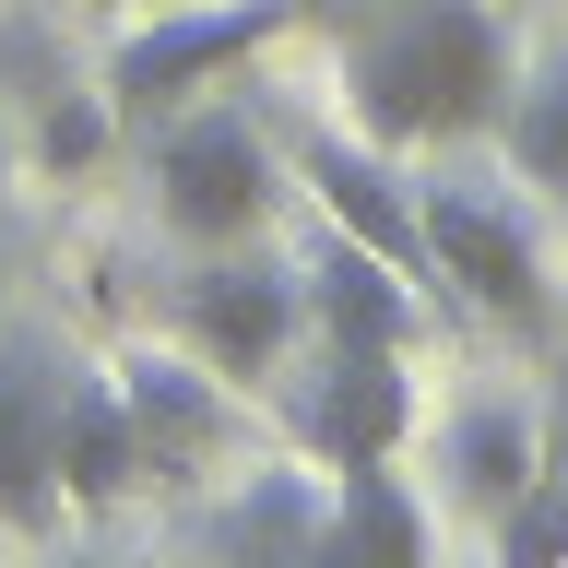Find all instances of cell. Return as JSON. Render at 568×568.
Instances as JSON below:
<instances>
[{"label":"cell","instance_id":"obj_1","mask_svg":"<svg viewBox=\"0 0 568 568\" xmlns=\"http://www.w3.org/2000/svg\"><path fill=\"white\" fill-rule=\"evenodd\" d=\"M296 36L332 48L355 142L379 154H450L497 142L509 106V24L486 0H296Z\"/></svg>","mask_w":568,"mask_h":568},{"label":"cell","instance_id":"obj_4","mask_svg":"<svg viewBox=\"0 0 568 568\" xmlns=\"http://www.w3.org/2000/svg\"><path fill=\"white\" fill-rule=\"evenodd\" d=\"M284 202L273 154H261V131H248L237 106H178V119H154V213H166V237L190 248H237L261 237Z\"/></svg>","mask_w":568,"mask_h":568},{"label":"cell","instance_id":"obj_8","mask_svg":"<svg viewBox=\"0 0 568 568\" xmlns=\"http://www.w3.org/2000/svg\"><path fill=\"white\" fill-rule=\"evenodd\" d=\"M106 379H119V403H131L142 486H178V474H202V462L237 438V403L202 379V355H190V344H119V355H106Z\"/></svg>","mask_w":568,"mask_h":568},{"label":"cell","instance_id":"obj_13","mask_svg":"<svg viewBox=\"0 0 568 568\" xmlns=\"http://www.w3.org/2000/svg\"><path fill=\"white\" fill-rule=\"evenodd\" d=\"M0 60H12V95H24V119H36V154L48 166H95L106 154V71L83 83V71L48 48V24H0Z\"/></svg>","mask_w":568,"mask_h":568},{"label":"cell","instance_id":"obj_6","mask_svg":"<svg viewBox=\"0 0 568 568\" xmlns=\"http://www.w3.org/2000/svg\"><path fill=\"white\" fill-rule=\"evenodd\" d=\"M403 426H415V367L390 344H308V367L284 379V438H296L320 474L390 462Z\"/></svg>","mask_w":568,"mask_h":568},{"label":"cell","instance_id":"obj_2","mask_svg":"<svg viewBox=\"0 0 568 568\" xmlns=\"http://www.w3.org/2000/svg\"><path fill=\"white\" fill-rule=\"evenodd\" d=\"M415 225H426V284H450L462 308H486L497 332H521V344L557 332L545 248H532V225H521L509 190H486V178H426V190H415Z\"/></svg>","mask_w":568,"mask_h":568},{"label":"cell","instance_id":"obj_9","mask_svg":"<svg viewBox=\"0 0 568 568\" xmlns=\"http://www.w3.org/2000/svg\"><path fill=\"white\" fill-rule=\"evenodd\" d=\"M296 178L320 190V213L344 225V237H367L403 284H426V225H415V190L390 178L379 142H355V131H296Z\"/></svg>","mask_w":568,"mask_h":568},{"label":"cell","instance_id":"obj_17","mask_svg":"<svg viewBox=\"0 0 568 568\" xmlns=\"http://www.w3.org/2000/svg\"><path fill=\"white\" fill-rule=\"evenodd\" d=\"M486 545H497V568H568V438H545L521 497L486 521Z\"/></svg>","mask_w":568,"mask_h":568},{"label":"cell","instance_id":"obj_7","mask_svg":"<svg viewBox=\"0 0 568 568\" xmlns=\"http://www.w3.org/2000/svg\"><path fill=\"white\" fill-rule=\"evenodd\" d=\"M60 390L71 355L48 332H0V532H60Z\"/></svg>","mask_w":568,"mask_h":568},{"label":"cell","instance_id":"obj_5","mask_svg":"<svg viewBox=\"0 0 568 568\" xmlns=\"http://www.w3.org/2000/svg\"><path fill=\"white\" fill-rule=\"evenodd\" d=\"M166 320L213 379H273L308 332V296H296V261H261L237 237V248H190V273L166 284Z\"/></svg>","mask_w":568,"mask_h":568},{"label":"cell","instance_id":"obj_12","mask_svg":"<svg viewBox=\"0 0 568 568\" xmlns=\"http://www.w3.org/2000/svg\"><path fill=\"white\" fill-rule=\"evenodd\" d=\"M320 568H438V545H426V497L403 486L390 462L332 474V509H320Z\"/></svg>","mask_w":568,"mask_h":568},{"label":"cell","instance_id":"obj_3","mask_svg":"<svg viewBox=\"0 0 568 568\" xmlns=\"http://www.w3.org/2000/svg\"><path fill=\"white\" fill-rule=\"evenodd\" d=\"M273 36H296V0H202V12H154L142 36H119L106 60V119H178V106L225 95V71H248Z\"/></svg>","mask_w":568,"mask_h":568},{"label":"cell","instance_id":"obj_14","mask_svg":"<svg viewBox=\"0 0 568 568\" xmlns=\"http://www.w3.org/2000/svg\"><path fill=\"white\" fill-rule=\"evenodd\" d=\"M532 462H545V415L509 403V390H474V403L438 426V474H450V497L474 509V521H497V509L521 497Z\"/></svg>","mask_w":568,"mask_h":568},{"label":"cell","instance_id":"obj_10","mask_svg":"<svg viewBox=\"0 0 568 568\" xmlns=\"http://www.w3.org/2000/svg\"><path fill=\"white\" fill-rule=\"evenodd\" d=\"M296 296H308V344H390V355H415V284L390 273L367 237H332L296 261Z\"/></svg>","mask_w":568,"mask_h":568},{"label":"cell","instance_id":"obj_11","mask_svg":"<svg viewBox=\"0 0 568 568\" xmlns=\"http://www.w3.org/2000/svg\"><path fill=\"white\" fill-rule=\"evenodd\" d=\"M320 509H332V486L320 474H248L225 509L202 521V568H320Z\"/></svg>","mask_w":568,"mask_h":568},{"label":"cell","instance_id":"obj_15","mask_svg":"<svg viewBox=\"0 0 568 568\" xmlns=\"http://www.w3.org/2000/svg\"><path fill=\"white\" fill-rule=\"evenodd\" d=\"M142 486V438H131V403L106 367H71L60 390V509H119Z\"/></svg>","mask_w":568,"mask_h":568},{"label":"cell","instance_id":"obj_18","mask_svg":"<svg viewBox=\"0 0 568 568\" xmlns=\"http://www.w3.org/2000/svg\"><path fill=\"white\" fill-rule=\"evenodd\" d=\"M154 568H202V557H154Z\"/></svg>","mask_w":568,"mask_h":568},{"label":"cell","instance_id":"obj_16","mask_svg":"<svg viewBox=\"0 0 568 568\" xmlns=\"http://www.w3.org/2000/svg\"><path fill=\"white\" fill-rule=\"evenodd\" d=\"M497 142H509V166L568 213V36L545 48L532 71H509V106H497Z\"/></svg>","mask_w":568,"mask_h":568},{"label":"cell","instance_id":"obj_19","mask_svg":"<svg viewBox=\"0 0 568 568\" xmlns=\"http://www.w3.org/2000/svg\"><path fill=\"white\" fill-rule=\"evenodd\" d=\"M557 438H568V403H557Z\"/></svg>","mask_w":568,"mask_h":568}]
</instances>
